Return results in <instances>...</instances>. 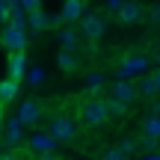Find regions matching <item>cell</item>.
<instances>
[{
	"label": "cell",
	"instance_id": "1",
	"mask_svg": "<svg viewBox=\"0 0 160 160\" xmlns=\"http://www.w3.org/2000/svg\"><path fill=\"white\" fill-rule=\"evenodd\" d=\"M107 119H110V110H107V101H101V98H89V101L80 107V122L89 125V128L104 125Z\"/></svg>",
	"mask_w": 160,
	"mask_h": 160
},
{
	"label": "cell",
	"instance_id": "2",
	"mask_svg": "<svg viewBox=\"0 0 160 160\" xmlns=\"http://www.w3.org/2000/svg\"><path fill=\"white\" fill-rule=\"evenodd\" d=\"M48 131L53 133L57 142H71V139L77 137V122L62 113V116H53V119H51V128H48Z\"/></svg>",
	"mask_w": 160,
	"mask_h": 160
},
{
	"label": "cell",
	"instance_id": "3",
	"mask_svg": "<svg viewBox=\"0 0 160 160\" xmlns=\"http://www.w3.org/2000/svg\"><path fill=\"white\" fill-rule=\"evenodd\" d=\"M57 139H53V133L51 131H39V133H33V137L27 139V148H30V154H42V157H51V154H57Z\"/></svg>",
	"mask_w": 160,
	"mask_h": 160
},
{
	"label": "cell",
	"instance_id": "4",
	"mask_svg": "<svg viewBox=\"0 0 160 160\" xmlns=\"http://www.w3.org/2000/svg\"><path fill=\"white\" fill-rule=\"evenodd\" d=\"M0 45L6 48V53H12V51H24V48H27V33H24V27L6 24L3 33H0Z\"/></svg>",
	"mask_w": 160,
	"mask_h": 160
},
{
	"label": "cell",
	"instance_id": "5",
	"mask_svg": "<svg viewBox=\"0 0 160 160\" xmlns=\"http://www.w3.org/2000/svg\"><path fill=\"white\" fill-rule=\"evenodd\" d=\"M80 30L89 42H98L104 36V18L95 15V12H86V15H80Z\"/></svg>",
	"mask_w": 160,
	"mask_h": 160
},
{
	"label": "cell",
	"instance_id": "6",
	"mask_svg": "<svg viewBox=\"0 0 160 160\" xmlns=\"http://www.w3.org/2000/svg\"><path fill=\"white\" fill-rule=\"evenodd\" d=\"M145 68H148V59H145V57H125L122 65H119V77H125V80L139 77Z\"/></svg>",
	"mask_w": 160,
	"mask_h": 160
},
{
	"label": "cell",
	"instance_id": "7",
	"mask_svg": "<svg viewBox=\"0 0 160 160\" xmlns=\"http://www.w3.org/2000/svg\"><path fill=\"white\" fill-rule=\"evenodd\" d=\"M142 142L148 145V148L160 142V113L148 116V119L142 122Z\"/></svg>",
	"mask_w": 160,
	"mask_h": 160
},
{
	"label": "cell",
	"instance_id": "8",
	"mask_svg": "<svg viewBox=\"0 0 160 160\" xmlns=\"http://www.w3.org/2000/svg\"><path fill=\"white\" fill-rule=\"evenodd\" d=\"M6 145H21L24 142V122L18 119V116H9V122H6V139H3Z\"/></svg>",
	"mask_w": 160,
	"mask_h": 160
},
{
	"label": "cell",
	"instance_id": "9",
	"mask_svg": "<svg viewBox=\"0 0 160 160\" xmlns=\"http://www.w3.org/2000/svg\"><path fill=\"white\" fill-rule=\"evenodd\" d=\"M113 95H116V98H122L125 104H133V101H137V95H139V92H137V83H131V80L119 77V80L113 83Z\"/></svg>",
	"mask_w": 160,
	"mask_h": 160
},
{
	"label": "cell",
	"instance_id": "10",
	"mask_svg": "<svg viewBox=\"0 0 160 160\" xmlns=\"http://www.w3.org/2000/svg\"><path fill=\"white\" fill-rule=\"evenodd\" d=\"M18 119L24 122V128H27V125H36V122L42 119V104L39 101H24L21 110H18Z\"/></svg>",
	"mask_w": 160,
	"mask_h": 160
},
{
	"label": "cell",
	"instance_id": "11",
	"mask_svg": "<svg viewBox=\"0 0 160 160\" xmlns=\"http://www.w3.org/2000/svg\"><path fill=\"white\" fill-rule=\"evenodd\" d=\"M139 18H142V6H139V3L125 0V3L119 6V21H122V24H137Z\"/></svg>",
	"mask_w": 160,
	"mask_h": 160
},
{
	"label": "cell",
	"instance_id": "12",
	"mask_svg": "<svg viewBox=\"0 0 160 160\" xmlns=\"http://www.w3.org/2000/svg\"><path fill=\"white\" fill-rule=\"evenodd\" d=\"M80 15H83V0H65L62 12H59V21L71 24V21H80Z\"/></svg>",
	"mask_w": 160,
	"mask_h": 160
},
{
	"label": "cell",
	"instance_id": "13",
	"mask_svg": "<svg viewBox=\"0 0 160 160\" xmlns=\"http://www.w3.org/2000/svg\"><path fill=\"white\" fill-rule=\"evenodd\" d=\"M24 71H27V57H24V51H12L9 53V77H24Z\"/></svg>",
	"mask_w": 160,
	"mask_h": 160
},
{
	"label": "cell",
	"instance_id": "14",
	"mask_svg": "<svg viewBox=\"0 0 160 160\" xmlns=\"http://www.w3.org/2000/svg\"><path fill=\"white\" fill-rule=\"evenodd\" d=\"M27 24L33 27V33H42V30L51 27V15H45V12H42V6H39V9L27 12Z\"/></svg>",
	"mask_w": 160,
	"mask_h": 160
},
{
	"label": "cell",
	"instance_id": "15",
	"mask_svg": "<svg viewBox=\"0 0 160 160\" xmlns=\"http://www.w3.org/2000/svg\"><path fill=\"white\" fill-rule=\"evenodd\" d=\"M18 83H21L18 77H6L3 83H0V104H9V101L18 98Z\"/></svg>",
	"mask_w": 160,
	"mask_h": 160
},
{
	"label": "cell",
	"instance_id": "16",
	"mask_svg": "<svg viewBox=\"0 0 160 160\" xmlns=\"http://www.w3.org/2000/svg\"><path fill=\"white\" fill-rule=\"evenodd\" d=\"M57 62H59V68H62L65 74H74L77 65H80V62H77V57H74V51H65V48H62V53H59Z\"/></svg>",
	"mask_w": 160,
	"mask_h": 160
},
{
	"label": "cell",
	"instance_id": "17",
	"mask_svg": "<svg viewBox=\"0 0 160 160\" xmlns=\"http://www.w3.org/2000/svg\"><path fill=\"white\" fill-rule=\"evenodd\" d=\"M137 92H139L142 98H154V95H157V83H154V77H139Z\"/></svg>",
	"mask_w": 160,
	"mask_h": 160
},
{
	"label": "cell",
	"instance_id": "18",
	"mask_svg": "<svg viewBox=\"0 0 160 160\" xmlns=\"http://www.w3.org/2000/svg\"><path fill=\"white\" fill-rule=\"evenodd\" d=\"M128 107H131V104H125L122 101V98H116V95H110V101H107V110H110V119H119V116H125L128 113Z\"/></svg>",
	"mask_w": 160,
	"mask_h": 160
},
{
	"label": "cell",
	"instance_id": "19",
	"mask_svg": "<svg viewBox=\"0 0 160 160\" xmlns=\"http://www.w3.org/2000/svg\"><path fill=\"white\" fill-rule=\"evenodd\" d=\"M77 42H80L77 30H62V33H59V45H62L65 51H77Z\"/></svg>",
	"mask_w": 160,
	"mask_h": 160
},
{
	"label": "cell",
	"instance_id": "20",
	"mask_svg": "<svg viewBox=\"0 0 160 160\" xmlns=\"http://www.w3.org/2000/svg\"><path fill=\"white\" fill-rule=\"evenodd\" d=\"M119 148L125 151V157H131V154H137V142H133L131 137H125V139H122V145H119Z\"/></svg>",
	"mask_w": 160,
	"mask_h": 160
},
{
	"label": "cell",
	"instance_id": "21",
	"mask_svg": "<svg viewBox=\"0 0 160 160\" xmlns=\"http://www.w3.org/2000/svg\"><path fill=\"white\" fill-rule=\"evenodd\" d=\"M86 83H89V89H92V92H98V89H101V83H104V77L95 71V74H89V77H86Z\"/></svg>",
	"mask_w": 160,
	"mask_h": 160
},
{
	"label": "cell",
	"instance_id": "22",
	"mask_svg": "<svg viewBox=\"0 0 160 160\" xmlns=\"http://www.w3.org/2000/svg\"><path fill=\"white\" fill-rule=\"evenodd\" d=\"M21 6L27 12H33V9H39V6H42V0H21Z\"/></svg>",
	"mask_w": 160,
	"mask_h": 160
},
{
	"label": "cell",
	"instance_id": "23",
	"mask_svg": "<svg viewBox=\"0 0 160 160\" xmlns=\"http://www.w3.org/2000/svg\"><path fill=\"white\" fill-rule=\"evenodd\" d=\"M42 80H45V74H42L39 68H33V71H30V83H42Z\"/></svg>",
	"mask_w": 160,
	"mask_h": 160
},
{
	"label": "cell",
	"instance_id": "24",
	"mask_svg": "<svg viewBox=\"0 0 160 160\" xmlns=\"http://www.w3.org/2000/svg\"><path fill=\"white\" fill-rule=\"evenodd\" d=\"M107 157H110V160H122V157H125V151H122V148H110Z\"/></svg>",
	"mask_w": 160,
	"mask_h": 160
},
{
	"label": "cell",
	"instance_id": "25",
	"mask_svg": "<svg viewBox=\"0 0 160 160\" xmlns=\"http://www.w3.org/2000/svg\"><path fill=\"white\" fill-rule=\"evenodd\" d=\"M0 21H6V0H0Z\"/></svg>",
	"mask_w": 160,
	"mask_h": 160
},
{
	"label": "cell",
	"instance_id": "26",
	"mask_svg": "<svg viewBox=\"0 0 160 160\" xmlns=\"http://www.w3.org/2000/svg\"><path fill=\"white\" fill-rule=\"evenodd\" d=\"M151 77H154V83H157V92H160V68H157V71H154Z\"/></svg>",
	"mask_w": 160,
	"mask_h": 160
},
{
	"label": "cell",
	"instance_id": "27",
	"mask_svg": "<svg viewBox=\"0 0 160 160\" xmlns=\"http://www.w3.org/2000/svg\"><path fill=\"white\" fill-rule=\"evenodd\" d=\"M107 3H110V6H113V9H119V6H122V3H125V0H107Z\"/></svg>",
	"mask_w": 160,
	"mask_h": 160
},
{
	"label": "cell",
	"instance_id": "28",
	"mask_svg": "<svg viewBox=\"0 0 160 160\" xmlns=\"http://www.w3.org/2000/svg\"><path fill=\"white\" fill-rule=\"evenodd\" d=\"M0 107H3V104H0Z\"/></svg>",
	"mask_w": 160,
	"mask_h": 160
},
{
	"label": "cell",
	"instance_id": "29",
	"mask_svg": "<svg viewBox=\"0 0 160 160\" xmlns=\"http://www.w3.org/2000/svg\"><path fill=\"white\" fill-rule=\"evenodd\" d=\"M157 59H160V57H157Z\"/></svg>",
	"mask_w": 160,
	"mask_h": 160
}]
</instances>
